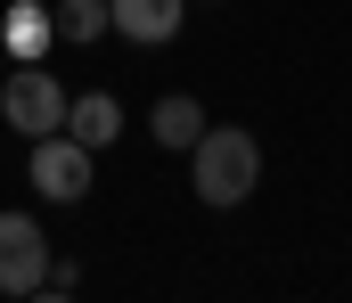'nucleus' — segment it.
Listing matches in <instances>:
<instances>
[{"label":"nucleus","mask_w":352,"mask_h":303,"mask_svg":"<svg viewBox=\"0 0 352 303\" xmlns=\"http://www.w3.org/2000/svg\"><path fill=\"white\" fill-rule=\"evenodd\" d=\"M197 156V197L205 205H246L254 197V181H263V139L254 131H238V123H205V139L188 148Z\"/></svg>","instance_id":"nucleus-1"},{"label":"nucleus","mask_w":352,"mask_h":303,"mask_svg":"<svg viewBox=\"0 0 352 303\" xmlns=\"http://www.w3.org/2000/svg\"><path fill=\"white\" fill-rule=\"evenodd\" d=\"M66 106H74V99H66V91H58L41 66H16V74L0 82V115H8L25 139H50V131H66Z\"/></svg>","instance_id":"nucleus-2"},{"label":"nucleus","mask_w":352,"mask_h":303,"mask_svg":"<svg viewBox=\"0 0 352 303\" xmlns=\"http://www.w3.org/2000/svg\"><path fill=\"white\" fill-rule=\"evenodd\" d=\"M90 156H98V148H82L74 131L33 139V189H41L50 205H82L90 197Z\"/></svg>","instance_id":"nucleus-3"},{"label":"nucleus","mask_w":352,"mask_h":303,"mask_svg":"<svg viewBox=\"0 0 352 303\" xmlns=\"http://www.w3.org/2000/svg\"><path fill=\"white\" fill-rule=\"evenodd\" d=\"M50 279V238L33 213H0V295H41Z\"/></svg>","instance_id":"nucleus-4"},{"label":"nucleus","mask_w":352,"mask_h":303,"mask_svg":"<svg viewBox=\"0 0 352 303\" xmlns=\"http://www.w3.org/2000/svg\"><path fill=\"white\" fill-rule=\"evenodd\" d=\"M180 8H188V0H115V33L140 41V49H164L180 33Z\"/></svg>","instance_id":"nucleus-5"},{"label":"nucleus","mask_w":352,"mask_h":303,"mask_svg":"<svg viewBox=\"0 0 352 303\" xmlns=\"http://www.w3.org/2000/svg\"><path fill=\"white\" fill-rule=\"evenodd\" d=\"M66 131H74V139H82V148H107V139H115V131H123V106L107 99V91H82V99L66 106Z\"/></svg>","instance_id":"nucleus-6"},{"label":"nucleus","mask_w":352,"mask_h":303,"mask_svg":"<svg viewBox=\"0 0 352 303\" xmlns=\"http://www.w3.org/2000/svg\"><path fill=\"white\" fill-rule=\"evenodd\" d=\"M50 41H58V16H50L41 0H8V49H16V58L33 66V58H41Z\"/></svg>","instance_id":"nucleus-7"},{"label":"nucleus","mask_w":352,"mask_h":303,"mask_svg":"<svg viewBox=\"0 0 352 303\" xmlns=\"http://www.w3.org/2000/svg\"><path fill=\"white\" fill-rule=\"evenodd\" d=\"M148 123H156V139H164V148H197V139H205V106L188 99V91L156 99V115H148Z\"/></svg>","instance_id":"nucleus-8"},{"label":"nucleus","mask_w":352,"mask_h":303,"mask_svg":"<svg viewBox=\"0 0 352 303\" xmlns=\"http://www.w3.org/2000/svg\"><path fill=\"white\" fill-rule=\"evenodd\" d=\"M50 16H58V41H98V33H115V0H50Z\"/></svg>","instance_id":"nucleus-9"}]
</instances>
